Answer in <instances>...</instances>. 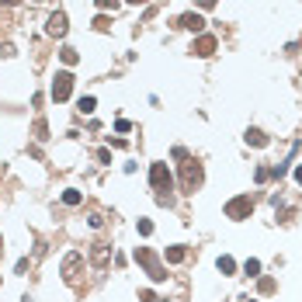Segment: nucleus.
<instances>
[{"label":"nucleus","mask_w":302,"mask_h":302,"mask_svg":"<svg viewBox=\"0 0 302 302\" xmlns=\"http://www.w3.org/2000/svg\"><path fill=\"white\" fill-rule=\"evenodd\" d=\"M98 7H101V11H115V7H118V0H98Z\"/></svg>","instance_id":"22"},{"label":"nucleus","mask_w":302,"mask_h":302,"mask_svg":"<svg viewBox=\"0 0 302 302\" xmlns=\"http://www.w3.org/2000/svg\"><path fill=\"white\" fill-rule=\"evenodd\" d=\"M0 4H4V7H18L21 0H0Z\"/></svg>","instance_id":"26"},{"label":"nucleus","mask_w":302,"mask_h":302,"mask_svg":"<svg viewBox=\"0 0 302 302\" xmlns=\"http://www.w3.org/2000/svg\"><path fill=\"white\" fill-rule=\"evenodd\" d=\"M243 139L250 142V146H257V149H264V146H267V136H264L261 129H247V136H243Z\"/></svg>","instance_id":"9"},{"label":"nucleus","mask_w":302,"mask_h":302,"mask_svg":"<svg viewBox=\"0 0 302 302\" xmlns=\"http://www.w3.org/2000/svg\"><path fill=\"white\" fill-rule=\"evenodd\" d=\"M59 59L66 63V66H77V63H80V56H77V49H70V45H63V49H59Z\"/></svg>","instance_id":"13"},{"label":"nucleus","mask_w":302,"mask_h":302,"mask_svg":"<svg viewBox=\"0 0 302 302\" xmlns=\"http://www.w3.org/2000/svg\"><path fill=\"white\" fill-rule=\"evenodd\" d=\"M243 271H247L250 278H257V275H261V261H254V257H250V261L243 264Z\"/></svg>","instance_id":"17"},{"label":"nucleus","mask_w":302,"mask_h":302,"mask_svg":"<svg viewBox=\"0 0 302 302\" xmlns=\"http://www.w3.org/2000/svg\"><path fill=\"white\" fill-rule=\"evenodd\" d=\"M70 94H73V73H70V70H63V73H56V80H52V101L63 104Z\"/></svg>","instance_id":"4"},{"label":"nucleus","mask_w":302,"mask_h":302,"mask_svg":"<svg viewBox=\"0 0 302 302\" xmlns=\"http://www.w3.org/2000/svg\"><path fill=\"white\" fill-rule=\"evenodd\" d=\"M90 257H94V264H98V267H104V264L111 261V250H108V247H104V243H98V247H94V250H90Z\"/></svg>","instance_id":"10"},{"label":"nucleus","mask_w":302,"mask_h":302,"mask_svg":"<svg viewBox=\"0 0 302 302\" xmlns=\"http://www.w3.org/2000/svg\"><path fill=\"white\" fill-rule=\"evenodd\" d=\"M136 261L146 267V275H149L153 282H167V267L160 264V257H157L149 247H136Z\"/></svg>","instance_id":"2"},{"label":"nucleus","mask_w":302,"mask_h":302,"mask_svg":"<svg viewBox=\"0 0 302 302\" xmlns=\"http://www.w3.org/2000/svg\"><path fill=\"white\" fill-rule=\"evenodd\" d=\"M163 257H167L170 264H181L184 257H188V250H184V247H167V254H163Z\"/></svg>","instance_id":"12"},{"label":"nucleus","mask_w":302,"mask_h":302,"mask_svg":"<svg viewBox=\"0 0 302 302\" xmlns=\"http://www.w3.org/2000/svg\"><path fill=\"white\" fill-rule=\"evenodd\" d=\"M198 188H201V163L188 157V160L181 163V191L184 195H195Z\"/></svg>","instance_id":"3"},{"label":"nucleus","mask_w":302,"mask_h":302,"mask_svg":"<svg viewBox=\"0 0 302 302\" xmlns=\"http://www.w3.org/2000/svg\"><path fill=\"white\" fill-rule=\"evenodd\" d=\"M295 181L302 184V163H299V167H295Z\"/></svg>","instance_id":"27"},{"label":"nucleus","mask_w":302,"mask_h":302,"mask_svg":"<svg viewBox=\"0 0 302 302\" xmlns=\"http://www.w3.org/2000/svg\"><path fill=\"white\" fill-rule=\"evenodd\" d=\"M0 247H4V236H0Z\"/></svg>","instance_id":"29"},{"label":"nucleus","mask_w":302,"mask_h":302,"mask_svg":"<svg viewBox=\"0 0 302 302\" xmlns=\"http://www.w3.org/2000/svg\"><path fill=\"white\" fill-rule=\"evenodd\" d=\"M212 4H216V0H198V7H201V11H208Z\"/></svg>","instance_id":"25"},{"label":"nucleus","mask_w":302,"mask_h":302,"mask_svg":"<svg viewBox=\"0 0 302 302\" xmlns=\"http://www.w3.org/2000/svg\"><path fill=\"white\" fill-rule=\"evenodd\" d=\"M129 4H146V0H129Z\"/></svg>","instance_id":"28"},{"label":"nucleus","mask_w":302,"mask_h":302,"mask_svg":"<svg viewBox=\"0 0 302 302\" xmlns=\"http://www.w3.org/2000/svg\"><path fill=\"white\" fill-rule=\"evenodd\" d=\"M139 299H142V302H160L157 295H153V292H149V288H146V292H139Z\"/></svg>","instance_id":"24"},{"label":"nucleus","mask_w":302,"mask_h":302,"mask_svg":"<svg viewBox=\"0 0 302 302\" xmlns=\"http://www.w3.org/2000/svg\"><path fill=\"white\" fill-rule=\"evenodd\" d=\"M80 201H83V195L77 188H66V191H63V205H80Z\"/></svg>","instance_id":"14"},{"label":"nucleus","mask_w":302,"mask_h":302,"mask_svg":"<svg viewBox=\"0 0 302 302\" xmlns=\"http://www.w3.org/2000/svg\"><path fill=\"white\" fill-rule=\"evenodd\" d=\"M94 108H98V101H94V98H80V111H83V115H94Z\"/></svg>","instance_id":"18"},{"label":"nucleus","mask_w":302,"mask_h":302,"mask_svg":"<svg viewBox=\"0 0 302 302\" xmlns=\"http://www.w3.org/2000/svg\"><path fill=\"white\" fill-rule=\"evenodd\" d=\"M35 139H39V142H45V139H49V125H45V118H39V122H35Z\"/></svg>","instance_id":"16"},{"label":"nucleus","mask_w":302,"mask_h":302,"mask_svg":"<svg viewBox=\"0 0 302 302\" xmlns=\"http://www.w3.org/2000/svg\"><path fill=\"white\" fill-rule=\"evenodd\" d=\"M216 45H219V42H216V35H198V39L191 42V52H195V56H201V59H208V56L216 52Z\"/></svg>","instance_id":"6"},{"label":"nucleus","mask_w":302,"mask_h":302,"mask_svg":"<svg viewBox=\"0 0 302 302\" xmlns=\"http://www.w3.org/2000/svg\"><path fill=\"white\" fill-rule=\"evenodd\" d=\"M80 261H83V257L77 254V250H73V254L63 261V275H66V278H73V271H77V264H80Z\"/></svg>","instance_id":"11"},{"label":"nucleus","mask_w":302,"mask_h":302,"mask_svg":"<svg viewBox=\"0 0 302 302\" xmlns=\"http://www.w3.org/2000/svg\"><path fill=\"white\" fill-rule=\"evenodd\" d=\"M136 229H139V236H153V222H149V219H139V222H136Z\"/></svg>","instance_id":"19"},{"label":"nucleus","mask_w":302,"mask_h":302,"mask_svg":"<svg viewBox=\"0 0 302 302\" xmlns=\"http://www.w3.org/2000/svg\"><path fill=\"white\" fill-rule=\"evenodd\" d=\"M254 177H257V184H264L267 177H271V170H267V167H257V174H254Z\"/></svg>","instance_id":"21"},{"label":"nucleus","mask_w":302,"mask_h":302,"mask_svg":"<svg viewBox=\"0 0 302 302\" xmlns=\"http://www.w3.org/2000/svg\"><path fill=\"white\" fill-rule=\"evenodd\" d=\"M94 28H98V32H104V28H111V21L104 18V14H98V18H94Z\"/></svg>","instance_id":"20"},{"label":"nucleus","mask_w":302,"mask_h":302,"mask_svg":"<svg viewBox=\"0 0 302 302\" xmlns=\"http://www.w3.org/2000/svg\"><path fill=\"white\" fill-rule=\"evenodd\" d=\"M45 32H49L52 39H63V35H66V14H63V11L49 14V24H45Z\"/></svg>","instance_id":"7"},{"label":"nucleus","mask_w":302,"mask_h":302,"mask_svg":"<svg viewBox=\"0 0 302 302\" xmlns=\"http://www.w3.org/2000/svg\"><path fill=\"white\" fill-rule=\"evenodd\" d=\"M216 267H219L222 275H233V271H236V261H233V257H219V261H216Z\"/></svg>","instance_id":"15"},{"label":"nucleus","mask_w":302,"mask_h":302,"mask_svg":"<svg viewBox=\"0 0 302 302\" xmlns=\"http://www.w3.org/2000/svg\"><path fill=\"white\" fill-rule=\"evenodd\" d=\"M35 4H39V0H35Z\"/></svg>","instance_id":"30"},{"label":"nucleus","mask_w":302,"mask_h":302,"mask_svg":"<svg viewBox=\"0 0 302 302\" xmlns=\"http://www.w3.org/2000/svg\"><path fill=\"white\" fill-rule=\"evenodd\" d=\"M177 28H184V32H201V28H205V18H201V14H195V11H191V14H181Z\"/></svg>","instance_id":"8"},{"label":"nucleus","mask_w":302,"mask_h":302,"mask_svg":"<svg viewBox=\"0 0 302 302\" xmlns=\"http://www.w3.org/2000/svg\"><path fill=\"white\" fill-rule=\"evenodd\" d=\"M254 212V201H250V195H240V198L226 201V219H247Z\"/></svg>","instance_id":"5"},{"label":"nucleus","mask_w":302,"mask_h":302,"mask_svg":"<svg viewBox=\"0 0 302 302\" xmlns=\"http://www.w3.org/2000/svg\"><path fill=\"white\" fill-rule=\"evenodd\" d=\"M174 160H188V149L184 146H174Z\"/></svg>","instance_id":"23"},{"label":"nucleus","mask_w":302,"mask_h":302,"mask_svg":"<svg viewBox=\"0 0 302 302\" xmlns=\"http://www.w3.org/2000/svg\"><path fill=\"white\" fill-rule=\"evenodd\" d=\"M149 184H153V191H157V201H160V205H170V201H174V195H170L174 177H170L167 163H153V167H149Z\"/></svg>","instance_id":"1"}]
</instances>
